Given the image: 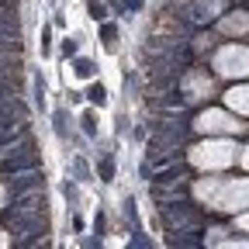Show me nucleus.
<instances>
[{
	"mask_svg": "<svg viewBox=\"0 0 249 249\" xmlns=\"http://www.w3.org/2000/svg\"><path fill=\"white\" fill-rule=\"evenodd\" d=\"M87 97H90L93 104H101V107H104V104H107V90H104V83H93V87L87 90Z\"/></svg>",
	"mask_w": 249,
	"mask_h": 249,
	"instance_id": "obj_2",
	"label": "nucleus"
},
{
	"mask_svg": "<svg viewBox=\"0 0 249 249\" xmlns=\"http://www.w3.org/2000/svg\"><path fill=\"white\" fill-rule=\"evenodd\" d=\"M83 128H87V135H97V118H93L90 111L83 114Z\"/></svg>",
	"mask_w": 249,
	"mask_h": 249,
	"instance_id": "obj_4",
	"label": "nucleus"
},
{
	"mask_svg": "<svg viewBox=\"0 0 249 249\" xmlns=\"http://www.w3.org/2000/svg\"><path fill=\"white\" fill-rule=\"evenodd\" d=\"M229 97H239V107H242V111H249V87H246V90H232Z\"/></svg>",
	"mask_w": 249,
	"mask_h": 249,
	"instance_id": "obj_3",
	"label": "nucleus"
},
{
	"mask_svg": "<svg viewBox=\"0 0 249 249\" xmlns=\"http://www.w3.org/2000/svg\"><path fill=\"white\" fill-rule=\"evenodd\" d=\"M197 128H211V132H242V124L235 121V118H229V114H222V111H211V114H204L201 121H197Z\"/></svg>",
	"mask_w": 249,
	"mask_h": 249,
	"instance_id": "obj_1",
	"label": "nucleus"
},
{
	"mask_svg": "<svg viewBox=\"0 0 249 249\" xmlns=\"http://www.w3.org/2000/svg\"><path fill=\"white\" fill-rule=\"evenodd\" d=\"M76 73H80V76H90V73H93V62H90V59H80V62H76Z\"/></svg>",
	"mask_w": 249,
	"mask_h": 249,
	"instance_id": "obj_5",
	"label": "nucleus"
},
{
	"mask_svg": "<svg viewBox=\"0 0 249 249\" xmlns=\"http://www.w3.org/2000/svg\"><path fill=\"white\" fill-rule=\"evenodd\" d=\"M239 229H249V214H242V218H239Z\"/></svg>",
	"mask_w": 249,
	"mask_h": 249,
	"instance_id": "obj_6",
	"label": "nucleus"
}]
</instances>
